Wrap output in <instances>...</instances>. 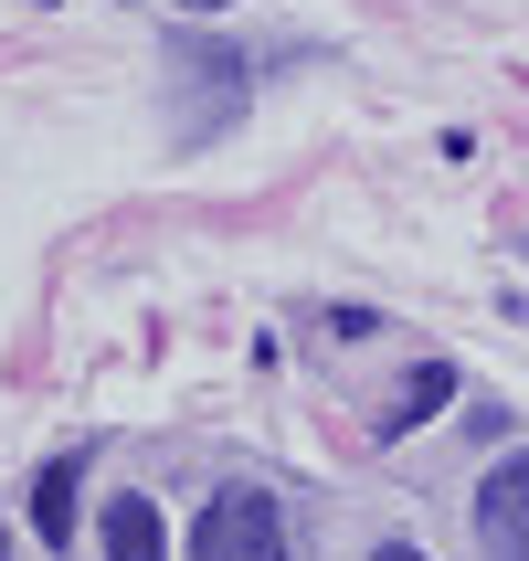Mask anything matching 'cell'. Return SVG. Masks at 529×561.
<instances>
[{"label":"cell","instance_id":"52a82bcc","mask_svg":"<svg viewBox=\"0 0 529 561\" xmlns=\"http://www.w3.org/2000/svg\"><path fill=\"white\" fill-rule=\"evenodd\" d=\"M43 11H54V0H43Z\"/></svg>","mask_w":529,"mask_h":561},{"label":"cell","instance_id":"8992f818","mask_svg":"<svg viewBox=\"0 0 529 561\" xmlns=\"http://www.w3.org/2000/svg\"><path fill=\"white\" fill-rule=\"evenodd\" d=\"M371 561H424V551H413V540H392V551H371Z\"/></svg>","mask_w":529,"mask_h":561},{"label":"cell","instance_id":"3957f363","mask_svg":"<svg viewBox=\"0 0 529 561\" xmlns=\"http://www.w3.org/2000/svg\"><path fill=\"white\" fill-rule=\"evenodd\" d=\"M445 403H456V360H413V371H403V392L381 403V435H413V424H435Z\"/></svg>","mask_w":529,"mask_h":561},{"label":"cell","instance_id":"7a4b0ae2","mask_svg":"<svg viewBox=\"0 0 529 561\" xmlns=\"http://www.w3.org/2000/svg\"><path fill=\"white\" fill-rule=\"evenodd\" d=\"M476 530H487V561H529V456H498V467H487Z\"/></svg>","mask_w":529,"mask_h":561},{"label":"cell","instance_id":"ba28073f","mask_svg":"<svg viewBox=\"0 0 529 561\" xmlns=\"http://www.w3.org/2000/svg\"><path fill=\"white\" fill-rule=\"evenodd\" d=\"M0 561H11V551H0Z\"/></svg>","mask_w":529,"mask_h":561},{"label":"cell","instance_id":"6da1fadb","mask_svg":"<svg viewBox=\"0 0 529 561\" xmlns=\"http://www.w3.org/2000/svg\"><path fill=\"white\" fill-rule=\"evenodd\" d=\"M191 561H286V508L265 488H222L191 530Z\"/></svg>","mask_w":529,"mask_h":561},{"label":"cell","instance_id":"5b68a950","mask_svg":"<svg viewBox=\"0 0 529 561\" xmlns=\"http://www.w3.org/2000/svg\"><path fill=\"white\" fill-rule=\"evenodd\" d=\"M106 561H170V530H159L149 499H117V508H106Z\"/></svg>","mask_w":529,"mask_h":561},{"label":"cell","instance_id":"277c9868","mask_svg":"<svg viewBox=\"0 0 529 561\" xmlns=\"http://www.w3.org/2000/svg\"><path fill=\"white\" fill-rule=\"evenodd\" d=\"M74 488H85V456H54L32 477V530L43 540H74Z\"/></svg>","mask_w":529,"mask_h":561}]
</instances>
